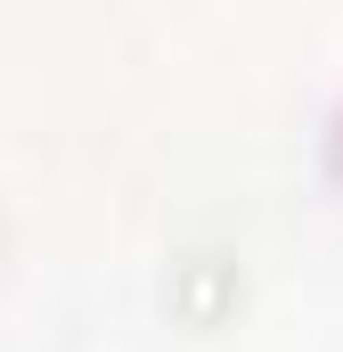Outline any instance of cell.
I'll return each mask as SVG.
<instances>
[{
    "label": "cell",
    "mask_w": 343,
    "mask_h": 352,
    "mask_svg": "<svg viewBox=\"0 0 343 352\" xmlns=\"http://www.w3.org/2000/svg\"><path fill=\"white\" fill-rule=\"evenodd\" d=\"M237 303H246V270H237L229 246H188V254H172V270H164V311L180 320V328L213 336Z\"/></svg>",
    "instance_id": "6da1fadb"
}]
</instances>
